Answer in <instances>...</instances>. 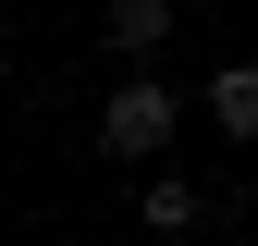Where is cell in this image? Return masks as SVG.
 <instances>
[{
	"instance_id": "cell-1",
	"label": "cell",
	"mask_w": 258,
	"mask_h": 246,
	"mask_svg": "<svg viewBox=\"0 0 258 246\" xmlns=\"http://www.w3.org/2000/svg\"><path fill=\"white\" fill-rule=\"evenodd\" d=\"M172 123H184V99L136 61V74L99 99V148H111V160H160V148H172Z\"/></svg>"
},
{
	"instance_id": "cell-2",
	"label": "cell",
	"mask_w": 258,
	"mask_h": 246,
	"mask_svg": "<svg viewBox=\"0 0 258 246\" xmlns=\"http://www.w3.org/2000/svg\"><path fill=\"white\" fill-rule=\"evenodd\" d=\"M197 111H209V123H221V136H234V148H258V61H221Z\"/></svg>"
},
{
	"instance_id": "cell-3",
	"label": "cell",
	"mask_w": 258,
	"mask_h": 246,
	"mask_svg": "<svg viewBox=\"0 0 258 246\" xmlns=\"http://www.w3.org/2000/svg\"><path fill=\"white\" fill-rule=\"evenodd\" d=\"M197 209H209V197H197L184 172H148V184H136V222H148V234H197Z\"/></svg>"
},
{
	"instance_id": "cell-4",
	"label": "cell",
	"mask_w": 258,
	"mask_h": 246,
	"mask_svg": "<svg viewBox=\"0 0 258 246\" xmlns=\"http://www.w3.org/2000/svg\"><path fill=\"white\" fill-rule=\"evenodd\" d=\"M111 49L123 61H160L172 49V0H111Z\"/></svg>"
},
{
	"instance_id": "cell-5",
	"label": "cell",
	"mask_w": 258,
	"mask_h": 246,
	"mask_svg": "<svg viewBox=\"0 0 258 246\" xmlns=\"http://www.w3.org/2000/svg\"><path fill=\"white\" fill-rule=\"evenodd\" d=\"M234 246H258V234H234Z\"/></svg>"
}]
</instances>
